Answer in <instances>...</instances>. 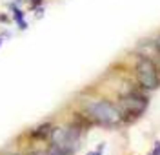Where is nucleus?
I'll return each instance as SVG.
<instances>
[{"mask_svg":"<svg viewBox=\"0 0 160 155\" xmlns=\"http://www.w3.org/2000/svg\"><path fill=\"white\" fill-rule=\"evenodd\" d=\"M28 4H29V11L33 8H38V6H44V0H28Z\"/></svg>","mask_w":160,"mask_h":155,"instance_id":"nucleus-10","label":"nucleus"},{"mask_svg":"<svg viewBox=\"0 0 160 155\" xmlns=\"http://www.w3.org/2000/svg\"><path fill=\"white\" fill-rule=\"evenodd\" d=\"M104 150H106V142H100L97 150H93V152H88L86 155H102V153H104Z\"/></svg>","mask_w":160,"mask_h":155,"instance_id":"nucleus-7","label":"nucleus"},{"mask_svg":"<svg viewBox=\"0 0 160 155\" xmlns=\"http://www.w3.org/2000/svg\"><path fill=\"white\" fill-rule=\"evenodd\" d=\"M22 155H38V150H28L26 153H22Z\"/></svg>","mask_w":160,"mask_h":155,"instance_id":"nucleus-15","label":"nucleus"},{"mask_svg":"<svg viewBox=\"0 0 160 155\" xmlns=\"http://www.w3.org/2000/svg\"><path fill=\"white\" fill-rule=\"evenodd\" d=\"M82 111L88 115L93 124H98L104 128H117L124 122V115L120 111L118 104L109 99H95L86 101L82 104Z\"/></svg>","mask_w":160,"mask_h":155,"instance_id":"nucleus-1","label":"nucleus"},{"mask_svg":"<svg viewBox=\"0 0 160 155\" xmlns=\"http://www.w3.org/2000/svg\"><path fill=\"white\" fill-rule=\"evenodd\" d=\"M46 152H48V155H68L64 150H60V148H57V146H53V144L48 146Z\"/></svg>","mask_w":160,"mask_h":155,"instance_id":"nucleus-6","label":"nucleus"},{"mask_svg":"<svg viewBox=\"0 0 160 155\" xmlns=\"http://www.w3.org/2000/svg\"><path fill=\"white\" fill-rule=\"evenodd\" d=\"M0 155H22V153L15 152V150H2V152H0Z\"/></svg>","mask_w":160,"mask_h":155,"instance_id":"nucleus-12","label":"nucleus"},{"mask_svg":"<svg viewBox=\"0 0 160 155\" xmlns=\"http://www.w3.org/2000/svg\"><path fill=\"white\" fill-rule=\"evenodd\" d=\"M153 46H155V48H157V51L160 53V35L157 37V39H155V42H153Z\"/></svg>","mask_w":160,"mask_h":155,"instance_id":"nucleus-14","label":"nucleus"},{"mask_svg":"<svg viewBox=\"0 0 160 155\" xmlns=\"http://www.w3.org/2000/svg\"><path fill=\"white\" fill-rule=\"evenodd\" d=\"M53 122L49 121H46V122H40L38 126H35V128H31L29 132H28V137H29L31 141H37V142H46V141H49L51 137V132H53Z\"/></svg>","mask_w":160,"mask_h":155,"instance_id":"nucleus-4","label":"nucleus"},{"mask_svg":"<svg viewBox=\"0 0 160 155\" xmlns=\"http://www.w3.org/2000/svg\"><path fill=\"white\" fill-rule=\"evenodd\" d=\"M151 155H160V141H157L155 144H153V152Z\"/></svg>","mask_w":160,"mask_h":155,"instance_id":"nucleus-11","label":"nucleus"},{"mask_svg":"<svg viewBox=\"0 0 160 155\" xmlns=\"http://www.w3.org/2000/svg\"><path fill=\"white\" fill-rule=\"evenodd\" d=\"M33 13H35V17H37V18H42V17H44V11H46V8H44V6H38V8H33Z\"/></svg>","mask_w":160,"mask_h":155,"instance_id":"nucleus-8","label":"nucleus"},{"mask_svg":"<svg viewBox=\"0 0 160 155\" xmlns=\"http://www.w3.org/2000/svg\"><path fill=\"white\" fill-rule=\"evenodd\" d=\"M0 37H2V39H4V40H8V39H11V37H13V33H11V31H2V33H0Z\"/></svg>","mask_w":160,"mask_h":155,"instance_id":"nucleus-13","label":"nucleus"},{"mask_svg":"<svg viewBox=\"0 0 160 155\" xmlns=\"http://www.w3.org/2000/svg\"><path fill=\"white\" fill-rule=\"evenodd\" d=\"M13 18H11V15L8 13H0V24H11Z\"/></svg>","mask_w":160,"mask_h":155,"instance_id":"nucleus-9","label":"nucleus"},{"mask_svg":"<svg viewBox=\"0 0 160 155\" xmlns=\"http://www.w3.org/2000/svg\"><path fill=\"white\" fill-rule=\"evenodd\" d=\"M135 77L142 90L155 91L160 88V70L149 57H138L135 64Z\"/></svg>","mask_w":160,"mask_h":155,"instance_id":"nucleus-2","label":"nucleus"},{"mask_svg":"<svg viewBox=\"0 0 160 155\" xmlns=\"http://www.w3.org/2000/svg\"><path fill=\"white\" fill-rule=\"evenodd\" d=\"M8 9H9V15H11V18H13V22L18 26L20 31H26L29 28V24L26 20V11L22 9L18 4H15V2L11 0V2H8Z\"/></svg>","mask_w":160,"mask_h":155,"instance_id":"nucleus-5","label":"nucleus"},{"mask_svg":"<svg viewBox=\"0 0 160 155\" xmlns=\"http://www.w3.org/2000/svg\"><path fill=\"white\" fill-rule=\"evenodd\" d=\"M2 44H4V39H2V37H0V48H2Z\"/></svg>","mask_w":160,"mask_h":155,"instance_id":"nucleus-18","label":"nucleus"},{"mask_svg":"<svg viewBox=\"0 0 160 155\" xmlns=\"http://www.w3.org/2000/svg\"><path fill=\"white\" fill-rule=\"evenodd\" d=\"M149 155H151V153H149Z\"/></svg>","mask_w":160,"mask_h":155,"instance_id":"nucleus-19","label":"nucleus"},{"mask_svg":"<svg viewBox=\"0 0 160 155\" xmlns=\"http://www.w3.org/2000/svg\"><path fill=\"white\" fill-rule=\"evenodd\" d=\"M148 106H149L148 97L142 95L140 91H133V90L124 93L118 101V108L122 111V115H124V121L138 119L140 115L148 110Z\"/></svg>","mask_w":160,"mask_h":155,"instance_id":"nucleus-3","label":"nucleus"},{"mask_svg":"<svg viewBox=\"0 0 160 155\" xmlns=\"http://www.w3.org/2000/svg\"><path fill=\"white\" fill-rule=\"evenodd\" d=\"M38 155H48V152L46 150H38Z\"/></svg>","mask_w":160,"mask_h":155,"instance_id":"nucleus-17","label":"nucleus"},{"mask_svg":"<svg viewBox=\"0 0 160 155\" xmlns=\"http://www.w3.org/2000/svg\"><path fill=\"white\" fill-rule=\"evenodd\" d=\"M13 2H15V4H18V6H22V4H24V2H28V0H13Z\"/></svg>","mask_w":160,"mask_h":155,"instance_id":"nucleus-16","label":"nucleus"}]
</instances>
